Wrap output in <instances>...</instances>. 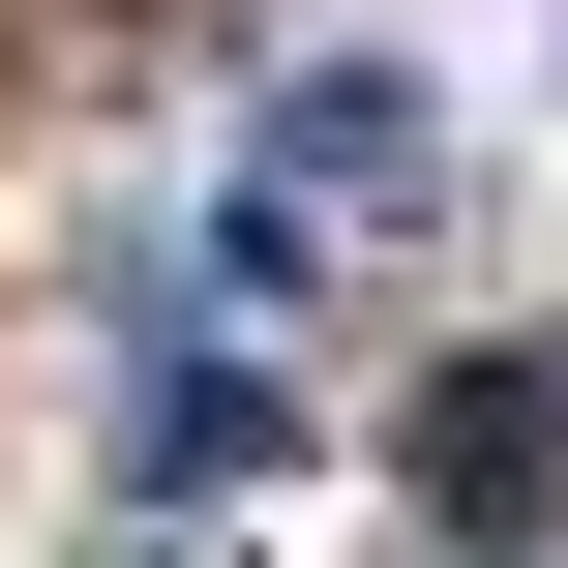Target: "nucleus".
Instances as JSON below:
<instances>
[{
  "instance_id": "nucleus-1",
  "label": "nucleus",
  "mask_w": 568,
  "mask_h": 568,
  "mask_svg": "<svg viewBox=\"0 0 568 568\" xmlns=\"http://www.w3.org/2000/svg\"><path fill=\"white\" fill-rule=\"evenodd\" d=\"M419 60H300L270 90V150H240V270H329V240H419Z\"/></svg>"
},
{
  "instance_id": "nucleus-2",
  "label": "nucleus",
  "mask_w": 568,
  "mask_h": 568,
  "mask_svg": "<svg viewBox=\"0 0 568 568\" xmlns=\"http://www.w3.org/2000/svg\"><path fill=\"white\" fill-rule=\"evenodd\" d=\"M419 509H449V539H539L568 509V389L539 359H449V389H419Z\"/></svg>"
}]
</instances>
